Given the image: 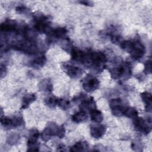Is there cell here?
I'll use <instances>...</instances> for the list:
<instances>
[{
	"mask_svg": "<svg viewBox=\"0 0 152 152\" xmlns=\"http://www.w3.org/2000/svg\"><path fill=\"white\" fill-rule=\"evenodd\" d=\"M1 123L2 126L5 128H12L11 127V118H9L5 116H1Z\"/></svg>",
	"mask_w": 152,
	"mask_h": 152,
	"instance_id": "28",
	"label": "cell"
},
{
	"mask_svg": "<svg viewBox=\"0 0 152 152\" xmlns=\"http://www.w3.org/2000/svg\"><path fill=\"white\" fill-rule=\"evenodd\" d=\"M39 88L40 90L44 91H51L53 88L52 84L48 79L42 80L39 84Z\"/></svg>",
	"mask_w": 152,
	"mask_h": 152,
	"instance_id": "23",
	"label": "cell"
},
{
	"mask_svg": "<svg viewBox=\"0 0 152 152\" xmlns=\"http://www.w3.org/2000/svg\"><path fill=\"white\" fill-rule=\"evenodd\" d=\"M79 2L81 4H83L86 6H92L93 4V2L89 1H80Z\"/></svg>",
	"mask_w": 152,
	"mask_h": 152,
	"instance_id": "37",
	"label": "cell"
},
{
	"mask_svg": "<svg viewBox=\"0 0 152 152\" xmlns=\"http://www.w3.org/2000/svg\"><path fill=\"white\" fill-rule=\"evenodd\" d=\"M71 56L72 59L78 63L83 64L86 62V53L78 48H72L71 51Z\"/></svg>",
	"mask_w": 152,
	"mask_h": 152,
	"instance_id": "10",
	"label": "cell"
},
{
	"mask_svg": "<svg viewBox=\"0 0 152 152\" xmlns=\"http://www.w3.org/2000/svg\"><path fill=\"white\" fill-rule=\"evenodd\" d=\"M145 52V48L142 43L138 40L133 41L132 47L129 52L132 58L135 60L141 58Z\"/></svg>",
	"mask_w": 152,
	"mask_h": 152,
	"instance_id": "7",
	"label": "cell"
},
{
	"mask_svg": "<svg viewBox=\"0 0 152 152\" xmlns=\"http://www.w3.org/2000/svg\"><path fill=\"white\" fill-rule=\"evenodd\" d=\"M46 61V56L43 55H39V56L34 58L30 62V65L36 69H39L44 66Z\"/></svg>",
	"mask_w": 152,
	"mask_h": 152,
	"instance_id": "15",
	"label": "cell"
},
{
	"mask_svg": "<svg viewBox=\"0 0 152 152\" xmlns=\"http://www.w3.org/2000/svg\"><path fill=\"white\" fill-rule=\"evenodd\" d=\"M39 149V143L37 139L28 137L27 140V151H37Z\"/></svg>",
	"mask_w": 152,
	"mask_h": 152,
	"instance_id": "20",
	"label": "cell"
},
{
	"mask_svg": "<svg viewBox=\"0 0 152 152\" xmlns=\"http://www.w3.org/2000/svg\"><path fill=\"white\" fill-rule=\"evenodd\" d=\"M109 72L111 77L115 80L120 78L126 80L131 75V69L130 66L125 63L111 68Z\"/></svg>",
	"mask_w": 152,
	"mask_h": 152,
	"instance_id": "2",
	"label": "cell"
},
{
	"mask_svg": "<svg viewBox=\"0 0 152 152\" xmlns=\"http://www.w3.org/2000/svg\"><path fill=\"white\" fill-rule=\"evenodd\" d=\"M90 118L92 121L96 123H100L103 119V115L101 111L97 110L96 109L91 111Z\"/></svg>",
	"mask_w": 152,
	"mask_h": 152,
	"instance_id": "21",
	"label": "cell"
},
{
	"mask_svg": "<svg viewBox=\"0 0 152 152\" xmlns=\"http://www.w3.org/2000/svg\"><path fill=\"white\" fill-rule=\"evenodd\" d=\"M63 68L66 74L72 78H78L83 74V71L81 68L68 64H64Z\"/></svg>",
	"mask_w": 152,
	"mask_h": 152,
	"instance_id": "9",
	"label": "cell"
},
{
	"mask_svg": "<svg viewBox=\"0 0 152 152\" xmlns=\"http://www.w3.org/2000/svg\"><path fill=\"white\" fill-rule=\"evenodd\" d=\"M144 72L146 74H151V59H148L145 61V62L144 64Z\"/></svg>",
	"mask_w": 152,
	"mask_h": 152,
	"instance_id": "30",
	"label": "cell"
},
{
	"mask_svg": "<svg viewBox=\"0 0 152 152\" xmlns=\"http://www.w3.org/2000/svg\"><path fill=\"white\" fill-rule=\"evenodd\" d=\"M109 107L114 116H121L123 115L125 107L122 105V100L119 98L112 99L109 102Z\"/></svg>",
	"mask_w": 152,
	"mask_h": 152,
	"instance_id": "8",
	"label": "cell"
},
{
	"mask_svg": "<svg viewBox=\"0 0 152 152\" xmlns=\"http://www.w3.org/2000/svg\"><path fill=\"white\" fill-rule=\"evenodd\" d=\"M67 29L65 27H57L54 29H52L50 33L48 34L50 36L49 38L53 37L54 39H63L66 37L67 34Z\"/></svg>",
	"mask_w": 152,
	"mask_h": 152,
	"instance_id": "14",
	"label": "cell"
},
{
	"mask_svg": "<svg viewBox=\"0 0 152 152\" xmlns=\"http://www.w3.org/2000/svg\"><path fill=\"white\" fill-rule=\"evenodd\" d=\"M16 11L17 12H18V13H26V12L28 11V9L24 7V6H18L17 8H16Z\"/></svg>",
	"mask_w": 152,
	"mask_h": 152,
	"instance_id": "35",
	"label": "cell"
},
{
	"mask_svg": "<svg viewBox=\"0 0 152 152\" xmlns=\"http://www.w3.org/2000/svg\"><path fill=\"white\" fill-rule=\"evenodd\" d=\"M52 137V135L49 128L46 126L41 134V138L43 141H44L45 142H47Z\"/></svg>",
	"mask_w": 152,
	"mask_h": 152,
	"instance_id": "27",
	"label": "cell"
},
{
	"mask_svg": "<svg viewBox=\"0 0 152 152\" xmlns=\"http://www.w3.org/2000/svg\"><path fill=\"white\" fill-rule=\"evenodd\" d=\"M34 28L36 30L40 33H48L49 34L51 31L50 23L45 15H40L35 18Z\"/></svg>",
	"mask_w": 152,
	"mask_h": 152,
	"instance_id": "4",
	"label": "cell"
},
{
	"mask_svg": "<svg viewBox=\"0 0 152 152\" xmlns=\"http://www.w3.org/2000/svg\"><path fill=\"white\" fill-rule=\"evenodd\" d=\"M107 61V58L103 52L100 51H91L86 54V64L93 66L96 68H100Z\"/></svg>",
	"mask_w": 152,
	"mask_h": 152,
	"instance_id": "1",
	"label": "cell"
},
{
	"mask_svg": "<svg viewBox=\"0 0 152 152\" xmlns=\"http://www.w3.org/2000/svg\"><path fill=\"white\" fill-rule=\"evenodd\" d=\"M106 129L104 125H93L90 127V134L94 138H100L104 134Z\"/></svg>",
	"mask_w": 152,
	"mask_h": 152,
	"instance_id": "13",
	"label": "cell"
},
{
	"mask_svg": "<svg viewBox=\"0 0 152 152\" xmlns=\"http://www.w3.org/2000/svg\"><path fill=\"white\" fill-rule=\"evenodd\" d=\"M99 86L100 82L99 80L93 75H88L83 80V88L87 92L90 93L96 90Z\"/></svg>",
	"mask_w": 152,
	"mask_h": 152,
	"instance_id": "6",
	"label": "cell"
},
{
	"mask_svg": "<svg viewBox=\"0 0 152 152\" xmlns=\"http://www.w3.org/2000/svg\"><path fill=\"white\" fill-rule=\"evenodd\" d=\"M20 138V136L17 134H12L10 135L7 139V142L10 145H14L17 143Z\"/></svg>",
	"mask_w": 152,
	"mask_h": 152,
	"instance_id": "29",
	"label": "cell"
},
{
	"mask_svg": "<svg viewBox=\"0 0 152 152\" xmlns=\"http://www.w3.org/2000/svg\"><path fill=\"white\" fill-rule=\"evenodd\" d=\"M131 147H132V150H134L135 151H141L142 148L141 142H139L138 141L132 142Z\"/></svg>",
	"mask_w": 152,
	"mask_h": 152,
	"instance_id": "31",
	"label": "cell"
},
{
	"mask_svg": "<svg viewBox=\"0 0 152 152\" xmlns=\"http://www.w3.org/2000/svg\"><path fill=\"white\" fill-rule=\"evenodd\" d=\"M1 30L3 32H13L17 31L18 30L17 23L15 20H6L1 23Z\"/></svg>",
	"mask_w": 152,
	"mask_h": 152,
	"instance_id": "12",
	"label": "cell"
},
{
	"mask_svg": "<svg viewBox=\"0 0 152 152\" xmlns=\"http://www.w3.org/2000/svg\"><path fill=\"white\" fill-rule=\"evenodd\" d=\"M141 97L142 101L144 102L145 106V110L148 112H151V94L148 91H144L141 93Z\"/></svg>",
	"mask_w": 152,
	"mask_h": 152,
	"instance_id": "16",
	"label": "cell"
},
{
	"mask_svg": "<svg viewBox=\"0 0 152 152\" xmlns=\"http://www.w3.org/2000/svg\"><path fill=\"white\" fill-rule=\"evenodd\" d=\"M39 136V131L37 129L33 128L30 131L28 137L38 139Z\"/></svg>",
	"mask_w": 152,
	"mask_h": 152,
	"instance_id": "32",
	"label": "cell"
},
{
	"mask_svg": "<svg viewBox=\"0 0 152 152\" xmlns=\"http://www.w3.org/2000/svg\"><path fill=\"white\" fill-rule=\"evenodd\" d=\"M88 148V145L86 141H78L75 142L72 147H71L69 151L73 152L77 151H87Z\"/></svg>",
	"mask_w": 152,
	"mask_h": 152,
	"instance_id": "17",
	"label": "cell"
},
{
	"mask_svg": "<svg viewBox=\"0 0 152 152\" xmlns=\"http://www.w3.org/2000/svg\"><path fill=\"white\" fill-rule=\"evenodd\" d=\"M58 101V99L53 96H49L45 100V104L50 107H54L56 105H57Z\"/></svg>",
	"mask_w": 152,
	"mask_h": 152,
	"instance_id": "24",
	"label": "cell"
},
{
	"mask_svg": "<svg viewBox=\"0 0 152 152\" xmlns=\"http://www.w3.org/2000/svg\"><path fill=\"white\" fill-rule=\"evenodd\" d=\"M36 99V97L34 94H27L24 95L22 99L21 108L24 109L28 108L30 104L34 102Z\"/></svg>",
	"mask_w": 152,
	"mask_h": 152,
	"instance_id": "18",
	"label": "cell"
},
{
	"mask_svg": "<svg viewBox=\"0 0 152 152\" xmlns=\"http://www.w3.org/2000/svg\"><path fill=\"white\" fill-rule=\"evenodd\" d=\"M24 124L23 118L20 116H14L11 118V127L17 128L20 126Z\"/></svg>",
	"mask_w": 152,
	"mask_h": 152,
	"instance_id": "25",
	"label": "cell"
},
{
	"mask_svg": "<svg viewBox=\"0 0 152 152\" xmlns=\"http://www.w3.org/2000/svg\"><path fill=\"white\" fill-rule=\"evenodd\" d=\"M6 72H7V69L5 65H4L2 64H1V78H2L3 77H4L6 74Z\"/></svg>",
	"mask_w": 152,
	"mask_h": 152,
	"instance_id": "36",
	"label": "cell"
},
{
	"mask_svg": "<svg viewBox=\"0 0 152 152\" xmlns=\"http://www.w3.org/2000/svg\"><path fill=\"white\" fill-rule=\"evenodd\" d=\"M111 41L112 42V43H115V44H121V42L123 41L121 37H120L119 36H112L111 37Z\"/></svg>",
	"mask_w": 152,
	"mask_h": 152,
	"instance_id": "34",
	"label": "cell"
},
{
	"mask_svg": "<svg viewBox=\"0 0 152 152\" xmlns=\"http://www.w3.org/2000/svg\"><path fill=\"white\" fill-rule=\"evenodd\" d=\"M72 120L75 123H80L86 121L88 118L87 112L83 110H80L72 115Z\"/></svg>",
	"mask_w": 152,
	"mask_h": 152,
	"instance_id": "19",
	"label": "cell"
},
{
	"mask_svg": "<svg viewBox=\"0 0 152 152\" xmlns=\"http://www.w3.org/2000/svg\"><path fill=\"white\" fill-rule=\"evenodd\" d=\"M138 112L135 108L133 107H130V106L125 107L123 115H125V116L129 118H134L138 116Z\"/></svg>",
	"mask_w": 152,
	"mask_h": 152,
	"instance_id": "22",
	"label": "cell"
},
{
	"mask_svg": "<svg viewBox=\"0 0 152 152\" xmlns=\"http://www.w3.org/2000/svg\"><path fill=\"white\" fill-rule=\"evenodd\" d=\"M57 105L63 110H68L71 107L70 102L64 99H58Z\"/></svg>",
	"mask_w": 152,
	"mask_h": 152,
	"instance_id": "26",
	"label": "cell"
},
{
	"mask_svg": "<svg viewBox=\"0 0 152 152\" xmlns=\"http://www.w3.org/2000/svg\"><path fill=\"white\" fill-rule=\"evenodd\" d=\"M79 108L81 110H83L86 112L87 111L90 112L96 109V103L93 97L84 99L80 103Z\"/></svg>",
	"mask_w": 152,
	"mask_h": 152,
	"instance_id": "11",
	"label": "cell"
},
{
	"mask_svg": "<svg viewBox=\"0 0 152 152\" xmlns=\"http://www.w3.org/2000/svg\"><path fill=\"white\" fill-rule=\"evenodd\" d=\"M13 48L17 50L30 55L35 54L38 50L37 46L34 40L28 39L16 43L13 46Z\"/></svg>",
	"mask_w": 152,
	"mask_h": 152,
	"instance_id": "3",
	"label": "cell"
},
{
	"mask_svg": "<svg viewBox=\"0 0 152 152\" xmlns=\"http://www.w3.org/2000/svg\"><path fill=\"white\" fill-rule=\"evenodd\" d=\"M133 124L135 129L144 134H149L151 131V119L145 120L140 117H135L133 120Z\"/></svg>",
	"mask_w": 152,
	"mask_h": 152,
	"instance_id": "5",
	"label": "cell"
},
{
	"mask_svg": "<svg viewBox=\"0 0 152 152\" xmlns=\"http://www.w3.org/2000/svg\"><path fill=\"white\" fill-rule=\"evenodd\" d=\"M65 129L64 126L63 125L59 126L56 137H58L59 138H62L65 136Z\"/></svg>",
	"mask_w": 152,
	"mask_h": 152,
	"instance_id": "33",
	"label": "cell"
}]
</instances>
